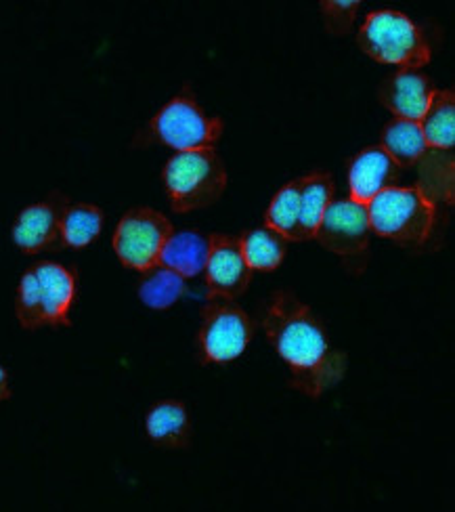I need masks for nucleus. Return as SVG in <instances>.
<instances>
[{"mask_svg": "<svg viewBox=\"0 0 455 512\" xmlns=\"http://www.w3.org/2000/svg\"><path fill=\"white\" fill-rule=\"evenodd\" d=\"M263 330L290 368L292 389L319 399L344 378L346 355L332 347L321 319L292 292L279 290L269 298Z\"/></svg>", "mask_w": 455, "mask_h": 512, "instance_id": "f257e3e1", "label": "nucleus"}, {"mask_svg": "<svg viewBox=\"0 0 455 512\" xmlns=\"http://www.w3.org/2000/svg\"><path fill=\"white\" fill-rule=\"evenodd\" d=\"M76 271L59 263H38L30 267L17 288L15 315L21 328L70 326V311L76 301Z\"/></svg>", "mask_w": 455, "mask_h": 512, "instance_id": "f03ea898", "label": "nucleus"}, {"mask_svg": "<svg viewBox=\"0 0 455 512\" xmlns=\"http://www.w3.org/2000/svg\"><path fill=\"white\" fill-rule=\"evenodd\" d=\"M370 229L403 248H422L437 225V204L418 187H388L367 204Z\"/></svg>", "mask_w": 455, "mask_h": 512, "instance_id": "7ed1b4c3", "label": "nucleus"}, {"mask_svg": "<svg viewBox=\"0 0 455 512\" xmlns=\"http://www.w3.org/2000/svg\"><path fill=\"white\" fill-rule=\"evenodd\" d=\"M359 49L378 63L420 70L432 59L426 34L418 24L399 11H376L365 17L357 36Z\"/></svg>", "mask_w": 455, "mask_h": 512, "instance_id": "20e7f679", "label": "nucleus"}, {"mask_svg": "<svg viewBox=\"0 0 455 512\" xmlns=\"http://www.w3.org/2000/svg\"><path fill=\"white\" fill-rule=\"evenodd\" d=\"M164 185L177 212L202 210L225 194L227 168L214 149L179 152L164 166Z\"/></svg>", "mask_w": 455, "mask_h": 512, "instance_id": "39448f33", "label": "nucleus"}, {"mask_svg": "<svg viewBox=\"0 0 455 512\" xmlns=\"http://www.w3.org/2000/svg\"><path fill=\"white\" fill-rule=\"evenodd\" d=\"M223 135V120L208 116L191 95L168 101L147 126V139L160 141L179 152L214 149Z\"/></svg>", "mask_w": 455, "mask_h": 512, "instance_id": "423d86ee", "label": "nucleus"}, {"mask_svg": "<svg viewBox=\"0 0 455 512\" xmlns=\"http://www.w3.org/2000/svg\"><path fill=\"white\" fill-rule=\"evenodd\" d=\"M172 223L154 208H133L120 219L114 233V250L124 267L149 271L160 265V256L170 240Z\"/></svg>", "mask_w": 455, "mask_h": 512, "instance_id": "0eeeda50", "label": "nucleus"}, {"mask_svg": "<svg viewBox=\"0 0 455 512\" xmlns=\"http://www.w3.org/2000/svg\"><path fill=\"white\" fill-rule=\"evenodd\" d=\"M250 315L233 301H214L202 309L200 353L204 364H231L242 357L254 336Z\"/></svg>", "mask_w": 455, "mask_h": 512, "instance_id": "6e6552de", "label": "nucleus"}, {"mask_svg": "<svg viewBox=\"0 0 455 512\" xmlns=\"http://www.w3.org/2000/svg\"><path fill=\"white\" fill-rule=\"evenodd\" d=\"M370 231L367 206L353 200H338L325 210L315 240L323 248L342 256L351 273H361L367 265Z\"/></svg>", "mask_w": 455, "mask_h": 512, "instance_id": "1a4fd4ad", "label": "nucleus"}, {"mask_svg": "<svg viewBox=\"0 0 455 512\" xmlns=\"http://www.w3.org/2000/svg\"><path fill=\"white\" fill-rule=\"evenodd\" d=\"M204 271L208 292L214 301H235L252 282V271L242 254L240 238L225 236V233H212L208 238V259Z\"/></svg>", "mask_w": 455, "mask_h": 512, "instance_id": "9d476101", "label": "nucleus"}, {"mask_svg": "<svg viewBox=\"0 0 455 512\" xmlns=\"http://www.w3.org/2000/svg\"><path fill=\"white\" fill-rule=\"evenodd\" d=\"M70 200L59 191L45 200L21 210L13 225V242L26 254L57 252L63 248L61 240V217Z\"/></svg>", "mask_w": 455, "mask_h": 512, "instance_id": "9b49d317", "label": "nucleus"}, {"mask_svg": "<svg viewBox=\"0 0 455 512\" xmlns=\"http://www.w3.org/2000/svg\"><path fill=\"white\" fill-rule=\"evenodd\" d=\"M435 93V82L426 74L418 70H399L380 84L378 99L386 110L395 114V118L420 124Z\"/></svg>", "mask_w": 455, "mask_h": 512, "instance_id": "f8f14e48", "label": "nucleus"}, {"mask_svg": "<svg viewBox=\"0 0 455 512\" xmlns=\"http://www.w3.org/2000/svg\"><path fill=\"white\" fill-rule=\"evenodd\" d=\"M401 168L390 160L382 147H367L357 154L349 168L351 200L367 206L388 187H397Z\"/></svg>", "mask_w": 455, "mask_h": 512, "instance_id": "ddd939ff", "label": "nucleus"}, {"mask_svg": "<svg viewBox=\"0 0 455 512\" xmlns=\"http://www.w3.org/2000/svg\"><path fill=\"white\" fill-rule=\"evenodd\" d=\"M334 179L328 173H313L300 179V217L294 242L313 240L325 210L334 202Z\"/></svg>", "mask_w": 455, "mask_h": 512, "instance_id": "4468645a", "label": "nucleus"}, {"mask_svg": "<svg viewBox=\"0 0 455 512\" xmlns=\"http://www.w3.org/2000/svg\"><path fill=\"white\" fill-rule=\"evenodd\" d=\"M145 429L149 439L160 447L181 450L191 441V420L181 401L168 399L156 403L145 418Z\"/></svg>", "mask_w": 455, "mask_h": 512, "instance_id": "2eb2a0df", "label": "nucleus"}, {"mask_svg": "<svg viewBox=\"0 0 455 512\" xmlns=\"http://www.w3.org/2000/svg\"><path fill=\"white\" fill-rule=\"evenodd\" d=\"M420 166V181L418 189L430 202H443L453 206L455 194V160L451 149H430L418 162Z\"/></svg>", "mask_w": 455, "mask_h": 512, "instance_id": "dca6fc26", "label": "nucleus"}, {"mask_svg": "<svg viewBox=\"0 0 455 512\" xmlns=\"http://www.w3.org/2000/svg\"><path fill=\"white\" fill-rule=\"evenodd\" d=\"M208 259V238L202 233L183 231V233H172L170 240L166 242L160 265L168 267L181 277H195L206 269Z\"/></svg>", "mask_w": 455, "mask_h": 512, "instance_id": "f3484780", "label": "nucleus"}, {"mask_svg": "<svg viewBox=\"0 0 455 512\" xmlns=\"http://www.w3.org/2000/svg\"><path fill=\"white\" fill-rule=\"evenodd\" d=\"M380 147L399 168L416 166L422 160V156L428 152V145L420 124L411 120H401V118L390 120L384 126Z\"/></svg>", "mask_w": 455, "mask_h": 512, "instance_id": "a211bd4d", "label": "nucleus"}, {"mask_svg": "<svg viewBox=\"0 0 455 512\" xmlns=\"http://www.w3.org/2000/svg\"><path fill=\"white\" fill-rule=\"evenodd\" d=\"M242 254L250 271H275L288 250V240L269 227H256L240 238Z\"/></svg>", "mask_w": 455, "mask_h": 512, "instance_id": "6ab92c4d", "label": "nucleus"}, {"mask_svg": "<svg viewBox=\"0 0 455 512\" xmlns=\"http://www.w3.org/2000/svg\"><path fill=\"white\" fill-rule=\"evenodd\" d=\"M430 149H453L455 145V95L451 89L437 91L424 118L420 120Z\"/></svg>", "mask_w": 455, "mask_h": 512, "instance_id": "aec40b11", "label": "nucleus"}, {"mask_svg": "<svg viewBox=\"0 0 455 512\" xmlns=\"http://www.w3.org/2000/svg\"><path fill=\"white\" fill-rule=\"evenodd\" d=\"M103 210L95 204H70L61 217L63 248H84L99 238Z\"/></svg>", "mask_w": 455, "mask_h": 512, "instance_id": "412c9836", "label": "nucleus"}, {"mask_svg": "<svg viewBox=\"0 0 455 512\" xmlns=\"http://www.w3.org/2000/svg\"><path fill=\"white\" fill-rule=\"evenodd\" d=\"M185 294V277L175 273L168 267H154L145 271L139 284V298L143 305L156 311H164L175 305Z\"/></svg>", "mask_w": 455, "mask_h": 512, "instance_id": "4be33fe9", "label": "nucleus"}, {"mask_svg": "<svg viewBox=\"0 0 455 512\" xmlns=\"http://www.w3.org/2000/svg\"><path fill=\"white\" fill-rule=\"evenodd\" d=\"M298 217H300V179L284 185L277 191L267 208L265 227L277 231L279 236H284L286 240H294L296 229H298Z\"/></svg>", "mask_w": 455, "mask_h": 512, "instance_id": "5701e85b", "label": "nucleus"}, {"mask_svg": "<svg viewBox=\"0 0 455 512\" xmlns=\"http://www.w3.org/2000/svg\"><path fill=\"white\" fill-rule=\"evenodd\" d=\"M361 3L357 0H328L321 3V13L325 21V30L334 36L349 34L353 30V24L357 19Z\"/></svg>", "mask_w": 455, "mask_h": 512, "instance_id": "b1692460", "label": "nucleus"}, {"mask_svg": "<svg viewBox=\"0 0 455 512\" xmlns=\"http://www.w3.org/2000/svg\"><path fill=\"white\" fill-rule=\"evenodd\" d=\"M11 397V389H9V376L7 370L0 366V401H5Z\"/></svg>", "mask_w": 455, "mask_h": 512, "instance_id": "393cba45", "label": "nucleus"}]
</instances>
